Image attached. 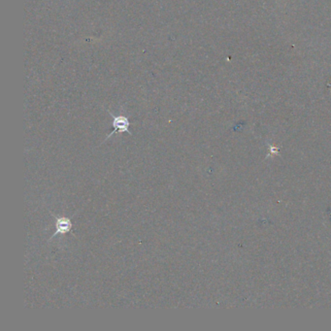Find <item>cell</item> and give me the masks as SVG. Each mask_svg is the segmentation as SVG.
Instances as JSON below:
<instances>
[{
    "label": "cell",
    "mask_w": 331,
    "mask_h": 331,
    "mask_svg": "<svg viewBox=\"0 0 331 331\" xmlns=\"http://www.w3.org/2000/svg\"><path fill=\"white\" fill-rule=\"evenodd\" d=\"M55 219H56V231L55 233L51 236L50 240H52L55 236L59 235V234H66L68 232L71 231L72 229V222H71V219L67 218V217H57L55 215H52Z\"/></svg>",
    "instance_id": "7a4b0ae2"
},
{
    "label": "cell",
    "mask_w": 331,
    "mask_h": 331,
    "mask_svg": "<svg viewBox=\"0 0 331 331\" xmlns=\"http://www.w3.org/2000/svg\"><path fill=\"white\" fill-rule=\"evenodd\" d=\"M109 112V111H108ZM110 116L113 118V127H114V130L106 137L105 141L107 139H109L113 134H115L116 132H119V133H123V132H127L129 135H132V133L130 132L129 130V126H130V122H129V120L127 117L125 116H115L113 115L111 112H109Z\"/></svg>",
    "instance_id": "6da1fadb"
}]
</instances>
